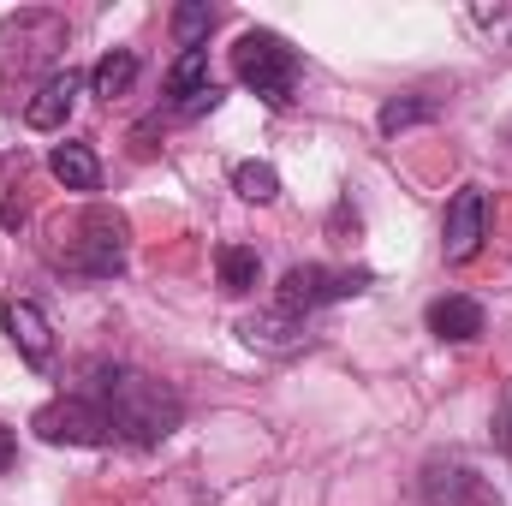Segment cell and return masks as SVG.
Here are the masks:
<instances>
[{
    "instance_id": "obj_1",
    "label": "cell",
    "mask_w": 512,
    "mask_h": 506,
    "mask_svg": "<svg viewBox=\"0 0 512 506\" xmlns=\"http://www.w3.org/2000/svg\"><path fill=\"white\" fill-rule=\"evenodd\" d=\"M78 393L102 405L114 441H131V447H161V441L185 423V399H179L167 381L143 376V370H131V364H108V358L90 364L84 381H78Z\"/></svg>"
},
{
    "instance_id": "obj_2",
    "label": "cell",
    "mask_w": 512,
    "mask_h": 506,
    "mask_svg": "<svg viewBox=\"0 0 512 506\" xmlns=\"http://www.w3.org/2000/svg\"><path fill=\"white\" fill-rule=\"evenodd\" d=\"M72 48V24L54 6H18L0 18V84L54 78L60 54Z\"/></svg>"
},
{
    "instance_id": "obj_3",
    "label": "cell",
    "mask_w": 512,
    "mask_h": 506,
    "mask_svg": "<svg viewBox=\"0 0 512 506\" xmlns=\"http://www.w3.org/2000/svg\"><path fill=\"white\" fill-rule=\"evenodd\" d=\"M60 262L72 268V274H84V280H114V274H126V251H131V227L120 209H108V203H90L72 227H60Z\"/></svg>"
},
{
    "instance_id": "obj_4",
    "label": "cell",
    "mask_w": 512,
    "mask_h": 506,
    "mask_svg": "<svg viewBox=\"0 0 512 506\" xmlns=\"http://www.w3.org/2000/svg\"><path fill=\"white\" fill-rule=\"evenodd\" d=\"M298 48L286 42V36H274V30H245L239 36V48H233V78L262 96L268 108H286L292 96H298Z\"/></svg>"
},
{
    "instance_id": "obj_5",
    "label": "cell",
    "mask_w": 512,
    "mask_h": 506,
    "mask_svg": "<svg viewBox=\"0 0 512 506\" xmlns=\"http://www.w3.org/2000/svg\"><path fill=\"white\" fill-rule=\"evenodd\" d=\"M370 268H328V262H298V268H286L280 274V310H292V316H310V310H322V304H346V298H358V292H370Z\"/></svg>"
},
{
    "instance_id": "obj_6",
    "label": "cell",
    "mask_w": 512,
    "mask_h": 506,
    "mask_svg": "<svg viewBox=\"0 0 512 506\" xmlns=\"http://www.w3.org/2000/svg\"><path fill=\"white\" fill-rule=\"evenodd\" d=\"M30 429H36L48 447H108V441H114V429H108L102 405H96V399H84L78 387H72V393H60V399H48V405L30 417Z\"/></svg>"
},
{
    "instance_id": "obj_7",
    "label": "cell",
    "mask_w": 512,
    "mask_h": 506,
    "mask_svg": "<svg viewBox=\"0 0 512 506\" xmlns=\"http://www.w3.org/2000/svg\"><path fill=\"white\" fill-rule=\"evenodd\" d=\"M489 239V191L483 185H459L441 221V256L447 262H471Z\"/></svg>"
},
{
    "instance_id": "obj_8",
    "label": "cell",
    "mask_w": 512,
    "mask_h": 506,
    "mask_svg": "<svg viewBox=\"0 0 512 506\" xmlns=\"http://www.w3.org/2000/svg\"><path fill=\"white\" fill-rule=\"evenodd\" d=\"M0 328H6V340L18 346V358L30 364V370H54V322L42 316V304L36 298H6L0 304Z\"/></svg>"
},
{
    "instance_id": "obj_9",
    "label": "cell",
    "mask_w": 512,
    "mask_h": 506,
    "mask_svg": "<svg viewBox=\"0 0 512 506\" xmlns=\"http://www.w3.org/2000/svg\"><path fill=\"white\" fill-rule=\"evenodd\" d=\"M167 96H173V114H185V120L221 108V84L209 78V48H185L167 66Z\"/></svg>"
},
{
    "instance_id": "obj_10",
    "label": "cell",
    "mask_w": 512,
    "mask_h": 506,
    "mask_svg": "<svg viewBox=\"0 0 512 506\" xmlns=\"http://www.w3.org/2000/svg\"><path fill=\"white\" fill-rule=\"evenodd\" d=\"M423 322H429V334H435V340L471 346V340H483V328H489V310H483L471 292H447V298H435V304L423 310Z\"/></svg>"
},
{
    "instance_id": "obj_11",
    "label": "cell",
    "mask_w": 512,
    "mask_h": 506,
    "mask_svg": "<svg viewBox=\"0 0 512 506\" xmlns=\"http://www.w3.org/2000/svg\"><path fill=\"white\" fill-rule=\"evenodd\" d=\"M78 90H84V78L66 66V72H54V78H42L36 84V96L24 102V126L30 131H60L72 120V108H78Z\"/></svg>"
},
{
    "instance_id": "obj_12",
    "label": "cell",
    "mask_w": 512,
    "mask_h": 506,
    "mask_svg": "<svg viewBox=\"0 0 512 506\" xmlns=\"http://www.w3.org/2000/svg\"><path fill=\"white\" fill-rule=\"evenodd\" d=\"M245 346H256V352H274V358H292V352H304L310 346V334H304V316H292V310H262V316H251L245 328Z\"/></svg>"
},
{
    "instance_id": "obj_13",
    "label": "cell",
    "mask_w": 512,
    "mask_h": 506,
    "mask_svg": "<svg viewBox=\"0 0 512 506\" xmlns=\"http://www.w3.org/2000/svg\"><path fill=\"white\" fill-rule=\"evenodd\" d=\"M30 221V161L24 149H6L0 155V227L18 233Z\"/></svg>"
},
{
    "instance_id": "obj_14",
    "label": "cell",
    "mask_w": 512,
    "mask_h": 506,
    "mask_svg": "<svg viewBox=\"0 0 512 506\" xmlns=\"http://www.w3.org/2000/svg\"><path fill=\"white\" fill-rule=\"evenodd\" d=\"M48 173L66 185V191H102V161H96V149L90 143H54L48 149Z\"/></svg>"
},
{
    "instance_id": "obj_15",
    "label": "cell",
    "mask_w": 512,
    "mask_h": 506,
    "mask_svg": "<svg viewBox=\"0 0 512 506\" xmlns=\"http://www.w3.org/2000/svg\"><path fill=\"white\" fill-rule=\"evenodd\" d=\"M429 120H441V96L405 90V96H387V102H382V114H376V131H382V137H399V131L429 126Z\"/></svg>"
},
{
    "instance_id": "obj_16",
    "label": "cell",
    "mask_w": 512,
    "mask_h": 506,
    "mask_svg": "<svg viewBox=\"0 0 512 506\" xmlns=\"http://www.w3.org/2000/svg\"><path fill=\"white\" fill-rule=\"evenodd\" d=\"M137 72H143V66H137V54H131V48H114V54H102V60H96L90 90H96L102 102H114V96H126L131 84H137Z\"/></svg>"
},
{
    "instance_id": "obj_17",
    "label": "cell",
    "mask_w": 512,
    "mask_h": 506,
    "mask_svg": "<svg viewBox=\"0 0 512 506\" xmlns=\"http://www.w3.org/2000/svg\"><path fill=\"white\" fill-rule=\"evenodd\" d=\"M215 268H221V286H227L233 298H239V292H251L256 280H262V256H256L251 245H221Z\"/></svg>"
},
{
    "instance_id": "obj_18",
    "label": "cell",
    "mask_w": 512,
    "mask_h": 506,
    "mask_svg": "<svg viewBox=\"0 0 512 506\" xmlns=\"http://www.w3.org/2000/svg\"><path fill=\"white\" fill-rule=\"evenodd\" d=\"M215 24H221V12H215L209 0H191V6H173V42H179V54H185V48H203Z\"/></svg>"
},
{
    "instance_id": "obj_19",
    "label": "cell",
    "mask_w": 512,
    "mask_h": 506,
    "mask_svg": "<svg viewBox=\"0 0 512 506\" xmlns=\"http://www.w3.org/2000/svg\"><path fill=\"white\" fill-rule=\"evenodd\" d=\"M233 191H239L245 203L262 209V203H274V197H280V173H274L268 161H239V167H233Z\"/></svg>"
},
{
    "instance_id": "obj_20",
    "label": "cell",
    "mask_w": 512,
    "mask_h": 506,
    "mask_svg": "<svg viewBox=\"0 0 512 506\" xmlns=\"http://www.w3.org/2000/svg\"><path fill=\"white\" fill-rule=\"evenodd\" d=\"M429 506H459L471 489H477V477L465 471V465H429Z\"/></svg>"
},
{
    "instance_id": "obj_21",
    "label": "cell",
    "mask_w": 512,
    "mask_h": 506,
    "mask_svg": "<svg viewBox=\"0 0 512 506\" xmlns=\"http://www.w3.org/2000/svg\"><path fill=\"white\" fill-rule=\"evenodd\" d=\"M465 24H471L489 48H507V42H512V6H471V12H465Z\"/></svg>"
},
{
    "instance_id": "obj_22",
    "label": "cell",
    "mask_w": 512,
    "mask_h": 506,
    "mask_svg": "<svg viewBox=\"0 0 512 506\" xmlns=\"http://www.w3.org/2000/svg\"><path fill=\"white\" fill-rule=\"evenodd\" d=\"M12 459H18V435H12V429L0 423V477L12 471Z\"/></svg>"
},
{
    "instance_id": "obj_23",
    "label": "cell",
    "mask_w": 512,
    "mask_h": 506,
    "mask_svg": "<svg viewBox=\"0 0 512 506\" xmlns=\"http://www.w3.org/2000/svg\"><path fill=\"white\" fill-rule=\"evenodd\" d=\"M507 143H512V126H507Z\"/></svg>"
}]
</instances>
